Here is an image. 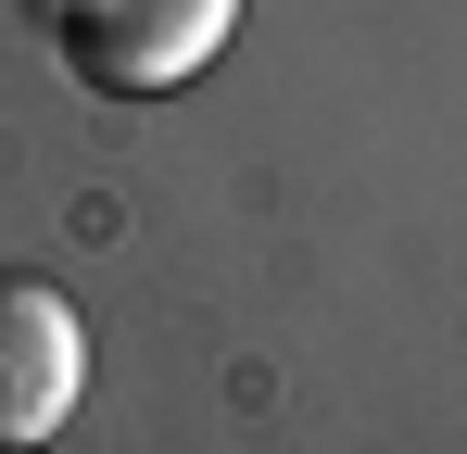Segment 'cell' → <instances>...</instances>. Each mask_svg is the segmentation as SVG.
Here are the masks:
<instances>
[{"instance_id": "cell-2", "label": "cell", "mask_w": 467, "mask_h": 454, "mask_svg": "<svg viewBox=\"0 0 467 454\" xmlns=\"http://www.w3.org/2000/svg\"><path fill=\"white\" fill-rule=\"evenodd\" d=\"M77 391H88L77 303L51 291V278H13V265H0V442L38 454L64 417H77Z\"/></svg>"}, {"instance_id": "cell-1", "label": "cell", "mask_w": 467, "mask_h": 454, "mask_svg": "<svg viewBox=\"0 0 467 454\" xmlns=\"http://www.w3.org/2000/svg\"><path fill=\"white\" fill-rule=\"evenodd\" d=\"M240 0H51V38H64V64L88 88H114V101H164V88H190V76L228 51Z\"/></svg>"}, {"instance_id": "cell-3", "label": "cell", "mask_w": 467, "mask_h": 454, "mask_svg": "<svg viewBox=\"0 0 467 454\" xmlns=\"http://www.w3.org/2000/svg\"><path fill=\"white\" fill-rule=\"evenodd\" d=\"M0 454H13V442H0Z\"/></svg>"}]
</instances>
